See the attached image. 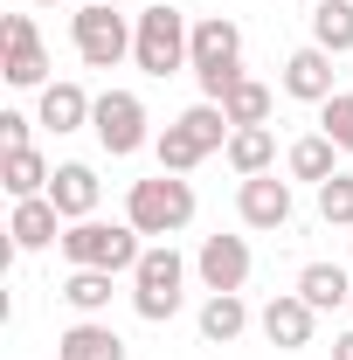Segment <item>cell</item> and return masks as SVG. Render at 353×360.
Listing matches in <instances>:
<instances>
[{
  "instance_id": "cell-1",
  "label": "cell",
  "mask_w": 353,
  "mask_h": 360,
  "mask_svg": "<svg viewBox=\"0 0 353 360\" xmlns=\"http://www.w3.org/2000/svg\"><path fill=\"white\" fill-rule=\"evenodd\" d=\"M187 70H194L201 97L222 104L229 90L243 84V28H236L229 14H201V21H194V49H187Z\"/></svg>"
},
{
  "instance_id": "cell-2",
  "label": "cell",
  "mask_w": 353,
  "mask_h": 360,
  "mask_svg": "<svg viewBox=\"0 0 353 360\" xmlns=\"http://www.w3.org/2000/svg\"><path fill=\"white\" fill-rule=\"evenodd\" d=\"M229 132H236V125H229V111H222V104H208V97H201V104H187L174 125L153 139L160 174H194L208 153H222V146H229Z\"/></svg>"
},
{
  "instance_id": "cell-3",
  "label": "cell",
  "mask_w": 353,
  "mask_h": 360,
  "mask_svg": "<svg viewBox=\"0 0 353 360\" xmlns=\"http://www.w3.org/2000/svg\"><path fill=\"white\" fill-rule=\"evenodd\" d=\"M63 257L70 270H111V277H132L139 257H146V243H139L132 222H70L63 229Z\"/></svg>"
},
{
  "instance_id": "cell-4",
  "label": "cell",
  "mask_w": 353,
  "mask_h": 360,
  "mask_svg": "<svg viewBox=\"0 0 353 360\" xmlns=\"http://www.w3.org/2000/svg\"><path fill=\"white\" fill-rule=\"evenodd\" d=\"M125 222L139 236H180V229L194 222V180L187 174H153V180H132V194H125Z\"/></svg>"
},
{
  "instance_id": "cell-5",
  "label": "cell",
  "mask_w": 353,
  "mask_h": 360,
  "mask_svg": "<svg viewBox=\"0 0 353 360\" xmlns=\"http://www.w3.org/2000/svg\"><path fill=\"white\" fill-rule=\"evenodd\" d=\"M187 49H194V21L180 14V7H146L132 21V63L146 70V77H174V70H187Z\"/></svg>"
},
{
  "instance_id": "cell-6",
  "label": "cell",
  "mask_w": 353,
  "mask_h": 360,
  "mask_svg": "<svg viewBox=\"0 0 353 360\" xmlns=\"http://www.w3.org/2000/svg\"><path fill=\"white\" fill-rule=\"evenodd\" d=\"M180 284H187L180 250L174 243H153V250L139 257V270H132V312L146 319V326H167V319L180 312Z\"/></svg>"
},
{
  "instance_id": "cell-7",
  "label": "cell",
  "mask_w": 353,
  "mask_h": 360,
  "mask_svg": "<svg viewBox=\"0 0 353 360\" xmlns=\"http://www.w3.org/2000/svg\"><path fill=\"white\" fill-rule=\"evenodd\" d=\"M70 42H77V56H84L90 70H118V63L132 56V21L111 14V0H77Z\"/></svg>"
},
{
  "instance_id": "cell-8",
  "label": "cell",
  "mask_w": 353,
  "mask_h": 360,
  "mask_svg": "<svg viewBox=\"0 0 353 360\" xmlns=\"http://www.w3.org/2000/svg\"><path fill=\"white\" fill-rule=\"evenodd\" d=\"M90 132H97V146H104L111 160H132L139 146L153 139V118H146L139 90H104L97 111H90Z\"/></svg>"
},
{
  "instance_id": "cell-9",
  "label": "cell",
  "mask_w": 353,
  "mask_h": 360,
  "mask_svg": "<svg viewBox=\"0 0 353 360\" xmlns=\"http://www.w3.org/2000/svg\"><path fill=\"white\" fill-rule=\"evenodd\" d=\"M0 42H7V56H0V77L14 90H49V56H42V28H35V14H7L0 21Z\"/></svg>"
},
{
  "instance_id": "cell-10",
  "label": "cell",
  "mask_w": 353,
  "mask_h": 360,
  "mask_svg": "<svg viewBox=\"0 0 353 360\" xmlns=\"http://www.w3.org/2000/svg\"><path fill=\"white\" fill-rule=\"evenodd\" d=\"M312 326H319V312H312L298 291H277L264 312H257V333H264L277 354H298V347H312Z\"/></svg>"
},
{
  "instance_id": "cell-11",
  "label": "cell",
  "mask_w": 353,
  "mask_h": 360,
  "mask_svg": "<svg viewBox=\"0 0 353 360\" xmlns=\"http://www.w3.org/2000/svg\"><path fill=\"white\" fill-rule=\"evenodd\" d=\"M194 270H201L208 291H243V284H250V243H243V236H201Z\"/></svg>"
},
{
  "instance_id": "cell-12",
  "label": "cell",
  "mask_w": 353,
  "mask_h": 360,
  "mask_svg": "<svg viewBox=\"0 0 353 360\" xmlns=\"http://www.w3.org/2000/svg\"><path fill=\"white\" fill-rule=\"evenodd\" d=\"M236 215H243L250 229H284V222H291V180H277V174L243 180V194H236Z\"/></svg>"
},
{
  "instance_id": "cell-13",
  "label": "cell",
  "mask_w": 353,
  "mask_h": 360,
  "mask_svg": "<svg viewBox=\"0 0 353 360\" xmlns=\"http://www.w3.org/2000/svg\"><path fill=\"white\" fill-rule=\"evenodd\" d=\"M97 194H104V180L90 174L84 160H63L56 180H49V201L63 208V222H90V215H97Z\"/></svg>"
},
{
  "instance_id": "cell-14",
  "label": "cell",
  "mask_w": 353,
  "mask_h": 360,
  "mask_svg": "<svg viewBox=\"0 0 353 360\" xmlns=\"http://www.w3.org/2000/svg\"><path fill=\"white\" fill-rule=\"evenodd\" d=\"M284 90L298 97V104H326L333 97V56L312 42V49H291V63H284Z\"/></svg>"
},
{
  "instance_id": "cell-15",
  "label": "cell",
  "mask_w": 353,
  "mask_h": 360,
  "mask_svg": "<svg viewBox=\"0 0 353 360\" xmlns=\"http://www.w3.org/2000/svg\"><path fill=\"white\" fill-rule=\"evenodd\" d=\"M7 236H14V250H49V243H63V208H56L49 194H35V201H14V222H7Z\"/></svg>"
},
{
  "instance_id": "cell-16",
  "label": "cell",
  "mask_w": 353,
  "mask_h": 360,
  "mask_svg": "<svg viewBox=\"0 0 353 360\" xmlns=\"http://www.w3.org/2000/svg\"><path fill=\"white\" fill-rule=\"evenodd\" d=\"M222 160H229L243 180L270 174V167H277V132H270V125H236V132H229V146H222Z\"/></svg>"
},
{
  "instance_id": "cell-17",
  "label": "cell",
  "mask_w": 353,
  "mask_h": 360,
  "mask_svg": "<svg viewBox=\"0 0 353 360\" xmlns=\"http://www.w3.org/2000/svg\"><path fill=\"white\" fill-rule=\"evenodd\" d=\"M56 360H125V340H118L104 319H77V326L56 340Z\"/></svg>"
},
{
  "instance_id": "cell-18",
  "label": "cell",
  "mask_w": 353,
  "mask_h": 360,
  "mask_svg": "<svg viewBox=\"0 0 353 360\" xmlns=\"http://www.w3.org/2000/svg\"><path fill=\"white\" fill-rule=\"evenodd\" d=\"M90 111H97V97H90L84 84H49V90H42V125H49L56 139H63V132H84Z\"/></svg>"
},
{
  "instance_id": "cell-19",
  "label": "cell",
  "mask_w": 353,
  "mask_h": 360,
  "mask_svg": "<svg viewBox=\"0 0 353 360\" xmlns=\"http://www.w3.org/2000/svg\"><path fill=\"white\" fill-rule=\"evenodd\" d=\"M0 180H7V194H14V201H35V194H49L56 167H49L35 146H14V153H0Z\"/></svg>"
},
{
  "instance_id": "cell-20",
  "label": "cell",
  "mask_w": 353,
  "mask_h": 360,
  "mask_svg": "<svg viewBox=\"0 0 353 360\" xmlns=\"http://www.w3.org/2000/svg\"><path fill=\"white\" fill-rule=\"evenodd\" d=\"M243 333H250L243 291H208V305H201V340H208V347H229V340H243Z\"/></svg>"
},
{
  "instance_id": "cell-21",
  "label": "cell",
  "mask_w": 353,
  "mask_h": 360,
  "mask_svg": "<svg viewBox=\"0 0 353 360\" xmlns=\"http://www.w3.org/2000/svg\"><path fill=\"white\" fill-rule=\"evenodd\" d=\"M298 298H305L312 312H340V305L353 298V284H347L340 264H305L298 270Z\"/></svg>"
},
{
  "instance_id": "cell-22",
  "label": "cell",
  "mask_w": 353,
  "mask_h": 360,
  "mask_svg": "<svg viewBox=\"0 0 353 360\" xmlns=\"http://www.w3.org/2000/svg\"><path fill=\"white\" fill-rule=\"evenodd\" d=\"M284 167H291V180H312V187H326V180L340 174V146L326 132H312V139H298L291 153H284Z\"/></svg>"
},
{
  "instance_id": "cell-23",
  "label": "cell",
  "mask_w": 353,
  "mask_h": 360,
  "mask_svg": "<svg viewBox=\"0 0 353 360\" xmlns=\"http://www.w3.org/2000/svg\"><path fill=\"white\" fill-rule=\"evenodd\" d=\"M312 42L326 56H347L353 49V0H312Z\"/></svg>"
},
{
  "instance_id": "cell-24",
  "label": "cell",
  "mask_w": 353,
  "mask_h": 360,
  "mask_svg": "<svg viewBox=\"0 0 353 360\" xmlns=\"http://www.w3.org/2000/svg\"><path fill=\"white\" fill-rule=\"evenodd\" d=\"M63 305L77 319H97L111 305V270H70V277H63Z\"/></svg>"
},
{
  "instance_id": "cell-25",
  "label": "cell",
  "mask_w": 353,
  "mask_h": 360,
  "mask_svg": "<svg viewBox=\"0 0 353 360\" xmlns=\"http://www.w3.org/2000/svg\"><path fill=\"white\" fill-rule=\"evenodd\" d=\"M222 111H229V125H270V84L243 77V84L222 97Z\"/></svg>"
},
{
  "instance_id": "cell-26",
  "label": "cell",
  "mask_w": 353,
  "mask_h": 360,
  "mask_svg": "<svg viewBox=\"0 0 353 360\" xmlns=\"http://www.w3.org/2000/svg\"><path fill=\"white\" fill-rule=\"evenodd\" d=\"M319 132L333 139L340 153H353V97H347V90H333V97L319 104Z\"/></svg>"
},
{
  "instance_id": "cell-27",
  "label": "cell",
  "mask_w": 353,
  "mask_h": 360,
  "mask_svg": "<svg viewBox=\"0 0 353 360\" xmlns=\"http://www.w3.org/2000/svg\"><path fill=\"white\" fill-rule=\"evenodd\" d=\"M319 215L333 229H353V174H333L326 187H319Z\"/></svg>"
},
{
  "instance_id": "cell-28",
  "label": "cell",
  "mask_w": 353,
  "mask_h": 360,
  "mask_svg": "<svg viewBox=\"0 0 353 360\" xmlns=\"http://www.w3.org/2000/svg\"><path fill=\"white\" fill-rule=\"evenodd\" d=\"M0 146H7V153L28 146V118H21V111H0Z\"/></svg>"
},
{
  "instance_id": "cell-29",
  "label": "cell",
  "mask_w": 353,
  "mask_h": 360,
  "mask_svg": "<svg viewBox=\"0 0 353 360\" xmlns=\"http://www.w3.org/2000/svg\"><path fill=\"white\" fill-rule=\"evenodd\" d=\"M333 360H353V326L340 333V340H333Z\"/></svg>"
},
{
  "instance_id": "cell-30",
  "label": "cell",
  "mask_w": 353,
  "mask_h": 360,
  "mask_svg": "<svg viewBox=\"0 0 353 360\" xmlns=\"http://www.w3.org/2000/svg\"><path fill=\"white\" fill-rule=\"evenodd\" d=\"M35 7H56V0H35Z\"/></svg>"
},
{
  "instance_id": "cell-31",
  "label": "cell",
  "mask_w": 353,
  "mask_h": 360,
  "mask_svg": "<svg viewBox=\"0 0 353 360\" xmlns=\"http://www.w3.org/2000/svg\"><path fill=\"white\" fill-rule=\"evenodd\" d=\"M347 312H353V298H347Z\"/></svg>"
},
{
  "instance_id": "cell-32",
  "label": "cell",
  "mask_w": 353,
  "mask_h": 360,
  "mask_svg": "<svg viewBox=\"0 0 353 360\" xmlns=\"http://www.w3.org/2000/svg\"><path fill=\"white\" fill-rule=\"evenodd\" d=\"M298 7H305V0H298Z\"/></svg>"
}]
</instances>
